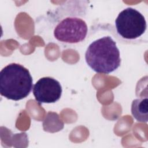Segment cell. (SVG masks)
Instances as JSON below:
<instances>
[{
  "mask_svg": "<svg viewBox=\"0 0 148 148\" xmlns=\"http://www.w3.org/2000/svg\"><path fill=\"white\" fill-rule=\"evenodd\" d=\"M87 65L95 72L109 74L120 65V51L116 42L109 36H103L92 42L85 53Z\"/></svg>",
  "mask_w": 148,
  "mask_h": 148,
  "instance_id": "1",
  "label": "cell"
},
{
  "mask_svg": "<svg viewBox=\"0 0 148 148\" xmlns=\"http://www.w3.org/2000/svg\"><path fill=\"white\" fill-rule=\"evenodd\" d=\"M32 77L23 65L12 63L0 73V93L8 99L18 101L27 97L33 87Z\"/></svg>",
  "mask_w": 148,
  "mask_h": 148,
  "instance_id": "2",
  "label": "cell"
},
{
  "mask_svg": "<svg viewBox=\"0 0 148 148\" xmlns=\"http://www.w3.org/2000/svg\"><path fill=\"white\" fill-rule=\"evenodd\" d=\"M115 26L117 33L127 39L139 38L144 34L147 27L145 17L132 8H127L119 14Z\"/></svg>",
  "mask_w": 148,
  "mask_h": 148,
  "instance_id": "3",
  "label": "cell"
},
{
  "mask_svg": "<svg viewBox=\"0 0 148 148\" xmlns=\"http://www.w3.org/2000/svg\"><path fill=\"white\" fill-rule=\"evenodd\" d=\"M87 31V25L83 20L77 17H67L56 27L54 35L59 41L77 43L85 39Z\"/></svg>",
  "mask_w": 148,
  "mask_h": 148,
  "instance_id": "4",
  "label": "cell"
},
{
  "mask_svg": "<svg viewBox=\"0 0 148 148\" xmlns=\"http://www.w3.org/2000/svg\"><path fill=\"white\" fill-rule=\"evenodd\" d=\"M33 94L39 103H54L61 97L62 87L57 80L50 77H44L34 85Z\"/></svg>",
  "mask_w": 148,
  "mask_h": 148,
  "instance_id": "5",
  "label": "cell"
},
{
  "mask_svg": "<svg viewBox=\"0 0 148 148\" xmlns=\"http://www.w3.org/2000/svg\"><path fill=\"white\" fill-rule=\"evenodd\" d=\"M148 99L138 98L133 100L131 105V113L138 121L146 123L148 121Z\"/></svg>",
  "mask_w": 148,
  "mask_h": 148,
  "instance_id": "6",
  "label": "cell"
}]
</instances>
